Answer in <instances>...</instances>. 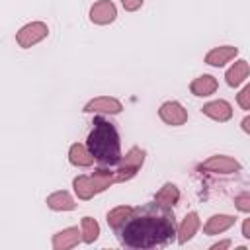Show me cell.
<instances>
[{
	"instance_id": "obj_1",
	"label": "cell",
	"mask_w": 250,
	"mask_h": 250,
	"mask_svg": "<svg viewBox=\"0 0 250 250\" xmlns=\"http://www.w3.org/2000/svg\"><path fill=\"white\" fill-rule=\"evenodd\" d=\"M176 219L172 209L160 203L133 207V213L117 229L119 242L127 248H154L170 242L176 234Z\"/></svg>"
},
{
	"instance_id": "obj_2",
	"label": "cell",
	"mask_w": 250,
	"mask_h": 250,
	"mask_svg": "<svg viewBox=\"0 0 250 250\" xmlns=\"http://www.w3.org/2000/svg\"><path fill=\"white\" fill-rule=\"evenodd\" d=\"M92 131L86 139V146L92 152V156L104 164V166H113L119 164L121 160V143H119V133L111 121L105 117H94Z\"/></svg>"
},
{
	"instance_id": "obj_3",
	"label": "cell",
	"mask_w": 250,
	"mask_h": 250,
	"mask_svg": "<svg viewBox=\"0 0 250 250\" xmlns=\"http://www.w3.org/2000/svg\"><path fill=\"white\" fill-rule=\"evenodd\" d=\"M115 182H117L115 180V172H111V170H96L92 176H78V178H74L72 186H74V191H76L78 199L88 201L96 193L105 191Z\"/></svg>"
},
{
	"instance_id": "obj_4",
	"label": "cell",
	"mask_w": 250,
	"mask_h": 250,
	"mask_svg": "<svg viewBox=\"0 0 250 250\" xmlns=\"http://www.w3.org/2000/svg\"><path fill=\"white\" fill-rule=\"evenodd\" d=\"M145 162V150L139 148V146H133L125 156H121L119 160V166L115 170V180L117 182H127L131 180L143 166Z\"/></svg>"
},
{
	"instance_id": "obj_5",
	"label": "cell",
	"mask_w": 250,
	"mask_h": 250,
	"mask_svg": "<svg viewBox=\"0 0 250 250\" xmlns=\"http://www.w3.org/2000/svg\"><path fill=\"white\" fill-rule=\"evenodd\" d=\"M47 33H49L47 23H43V21H31V23L23 25V27L18 31L16 41H18V45H20V47L27 49V47H31V45L39 43L41 39H45V37H47Z\"/></svg>"
},
{
	"instance_id": "obj_6",
	"label": "cell",
	"mask_w": 250,
	"mask_h": 250,
	"mask_svg": "<svg viewBox=\"0 0 250 250\" xmlns=\"http://www.w3.org/2000/svg\"><path fill=\"white\" fill-rule=\"evenodd\" d=\"M199 168L205 172H211V174H232V172L240 170V164L230 156L217 154V156H211L209 160H205Z\"/></svg>"
},
{
	"instance_id": "obj_7",
	"label": "cell",
	"mask_w": 250,
	"mask_h": 250,
	"mask_svg": "<svg viewBox=\"0 0 250 250\" xmlns=\"http://www.w3.org/2000/svg\"><path fill=\"white\" fill-rule=\"evenodd\" d=\"M158 115H160V119H162L164 123L174 125V127L184 125V123L188 121V111H186L178 102H164V104L160 105V109H158Z\"/></svg>"
},
{
	"instance_id": "obj_8",
	"label": "cell",
	"mask_w": 250,
	"mask_h": 250,
	"mask_svg": "<svg viewBox=\"0 0 250 250\" xmlns=\"http://www.w3.org/2000/svg\"><path fill=\"white\" fill-rule=\"evenodd\" d=\"M115 16H117V10H115L113 2H109V0H100L90 8V20L98 25L111 23L115 20Z\"/></svg>"
},
{
	"instance_id": "obj_9",
	"label": "cell",
	"mask_w": 250,
	"mask_h": 250,
	"mask_svg": "<svg viewBox=\"0 0 250 250\" xmlns=\"http://www.w3.org/2000/svg\"><path fill=\"white\" fill-rule=\"evenodd\" d=\"M123 107H121V102L115 100V98H109V96H102V98H96V100H90L86 105H84V111L86 113H119Z\"/></svg>"
},
{
	"instance_id": "obj_10",
	"label": "cell",
	"mask_w": 250,
	"mask_h": 250,
	"mask_svg": "<svg viewBox=\"0 0 250 250\" xmlns=\"http://www.w3.org/2000/svg\"><path fill=\"white\" fill-rule=\"evenodd\" d=\"M80 234H82V230H78V227H68V229L57 232L53 236V248L55 250H68L80 242V238H82Z\"/></svg>"
},
{
	"instance_id": "obj_11",
	"label": "cell",
	"mask_w": 250,
	"mask_h": 250,
	"mask_svg": "<svg viewBox=\"0 0 250 250\" xmlns=\"http://www.w3.org/2000/svg\"><path fill=\"white\" fill-rule=\"evenodd\" d=\"M201 111H203L207 117L215 119V121H229L230 115H232V107H230V104L225 102V100L209 102V104H205V105L201 107Z\"/></svg>"
},
{
	"instance_id": "obj_12",
	"label": "cell",
	"mask_w": 250,
	"mask_h": 250,
	"mask_svg": "<svg viewBox=\"0 0 250 250\" xmlns=\"http://www.w3.org/2000/svg\"><path fill=\"white\" fill-rule=\"evenodd\" d=\"M236 53H238L236 47H232V45H223V47H217V49L209 51V53L205 55V62L211 64V66H223V64L229 62L230 59H234Z\"/></svg>"
},
{
	"instance_id": "obj_13",
	"label": "cell",
	"mask_w": 250,
	"mask_h": 250,
	"mask_svg": "<svg viewBox=\"0 0 250 250\" xmlns=\"http://www.w3.org/2000/svg\"><path fill=\"white\" fill-rule=\"evenodd\" d=\"M197 229H199V217H197V213L191 211V213H188L184 217L182 225L178 227V242L184 244L189 238H193V234L197 232Z\"/></svg>"
},
{
	"instance_id": "obj_14",
	"label": "cell",
	"mask_w": 250,
	"mask_h": 250,
	"mask_svg": "<svg viewBox=\"0 0 250 250\" xmlns=\"http://www.w3.org/2000/svg\"><path fill=\"white\" fill-rule=\"evenodd\" d=\"M68 160H70V164H74V166H82V168H86V166H92L96 158L92 156V152L88 150L86 145L76 143V145H72L70 150H68Z\"/></svg>"
},
{
	"instance_id": "obj_15",
	"label": "cell",
	"mask_w": 250,
	"mask_h": 250,
	"mask_svg": "<svg viewBox=\"0 0 250 250\" xmlns=\"http://www.w3.org/2000/svg\"><path fill=\"white\" fill-rule=\"evenodd\" d=\"M234 217H230V215H213L207 223H205V227H203V232L205 234H209V236H213V234H219V232H223V230H227V229H230L232 225H234Z\"/></svg>"
},
{
	"instance_id": "obj_16",
	"label": "cell",
	"mask_w": 250,
	"mask_h": 250,
	"mask_svg": "<svg viewBox=\"0 0 250 250\" xmlns=\"http://www.w3.org/2000/svg\"><path fill=\"white\" fill-rule=\"evenodd\" d=\"M189 90H191L193 96H211V94L217 90V80H215V76H211V74L197 76V78L189 84Z\"/></svg>"
},
{
	"instance_id": "obj_17",
	"label": "cell",
	"mask_w": 250,
	"mask_h": 250,
	"mask_svg": "<svg viewBox=\"0 0 250 250\" xmlns=\"http://www.w3.org/2000/svg\"><path fill=\"white\" fill-rule=\"evenodd\" d=\"M154 201H156V203H160L162 207L172 209V207L180 201V189H178L174 184H164V186L156 191Z\"/></svg>"
},
{
	"instance_id": "obj_18",
	"label": "cell",
	"mask_w": 250,
	"mask_h": 250,
	"mask_svg": "<svg viewBox=\"0 0 250 250\" xmlns=\"http://www.w3.org/2000/svg\"><path fill=\"white\" fill-rule=\"evenodd\" d=\"M47 205L53 209V211H70L76 207L74 199L70 197L68 191H55L47 197Z\"/></svg>"
},
{
	"instance_id": "obj_19",
	"label": "cell",
	"mask_w": 250,
	"mask_h": 250,
	"mask_svg": "<svg viewBox=\"0 0 250 250\" xmlns=\"http://www.w3.org/2000/svg\"><path fill=\"white\" fill-rule=\"evenodd\" d=\"M248 72H250V66H248V62L246 61H236L229 70H227V74H225V78H227V84L229 86H238L246 76H248Z\"/></svg>"
},
{
	"instance_id": "obj_20",
	"label": "cell",
	"mask_w": 250,
	"mask_h": 250,
	"mask_svg": "<svg viewBox=\"0 0 250 250\" xmlns=\"http://www.w3.org/2000/svg\"><path fill=\"white\" fill-rule=\"evenodd\" d=\"M133 213V207H129V205H121V207H115V209H111L109 213H107V225L113 229V230H117L125 221H127V217Z\"/></svg>"
},
{
	"instance_id": "obj_21",
	"label": "cell",
	"mask_w": 250,
	"mask_h": 250,
	"mask_svg": "<svg viewBox=\"0 0 250 250\" xmlns=\"http://www.w3.org/2000/svg\"><path fill=\"white\" fill-rule=\"evenodd\" d=\"M98 236H100V225H98V221L92 219V217H84L82 219V240L86 244H92Z\"/></svg>"
},
{
	"instance_id": "obj_22",
	"label": "cell",
	"mask_w": 250,
	"mask_h": 250,
	"mask_svg": "<svg viewBox=\"0 0 250 250\" xmlns=\"http://www.w3.org/2000/svg\"><path fill=\"white\" fill-rule=\"evenodd\" d=\"M236 102L242 109H250V84L240 90V94L236 96Z\"/></svg>"
},
{
	"instance_id": "obj_23",
	"label": "cell",
	"mask_w": 250,
	"mask_h": 250,
	"mask_svg": "<svg viewBox=\"0 0 250 250\" xmlns=\"http://www.w3.org/2000/svg\"><path fill=\"white\" fill-rule=\"evenodd\" d=\"M234 205L238 211H250V195H238L234 199Z\"/></svg>"
},
{
	"instance_id": "obj_24",
	"label": "cell",
	"mask_w": 250,
	"mask_h": 250,
	"mask_svg": "<svg viewBox=\"0 0 250 250\" xmlns=\"http://www.w3.org/2000/svg\"><path fill=\"white\" fill-rule=\"evenodd\" d=\"M121 4H123V8L127 12H135V10H139L143 6V0H121Z\"/></svg>"
},
{
	"instance_id": "obj_25",
	"label": "cell",
	"mask_w": 250,
	"mask_h": 250,
	"mask_svg": "<svg viewBox=\"0 0 250 250\" xmlns=\"http://www.w3.org/2000/svg\"><path fill=\"white\" fill-rule=\"evenodd\" d=\"M242 234H244L246 238H250V219H246V221L242 223Z\"/></svg>"
},
{
	"instance_id": "obj_26",
	"label": "cell",
	"mask_w": 250,
	"mask_h": 250,
	"mask_svg": "<svg viewBox=\"0 0 250 250\" xmlns=\"http://www.w3.org/2000/svg\"><path fill=\"white\" fill-rule=\"evenodd\" d=\"M240 127H242V131H244V133H248V135H250V115L242 119V123H240Z\"/></svg>"
},
{
	"instance_id": "obj_27",
	"label": "cell",
	"mask_w": 250,
	"mask_h": 250,
	"mask_svg": "<svg viewBox=\"0 0 250 250\" xmlns=\"http://www.w3.org/2000/svg\"><path fill=\"white\" fill-rule=\"evenodd\" d=\"M229 246H230V240H225V242L215 244V246H213V250H219V248H229Z\"/></svg>"
}]
</instances>
